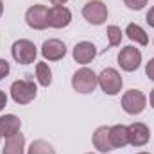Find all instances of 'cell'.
<instances>
[{"mask_svg":"<svg viewBox=\"0 0 154 154\" xmlns=\"http://www.w3.org/2000/svg\"><path fill=\"white\" fill-rule=\"evenodd\" d=\"M36 84L32 79H20L11 84V97L16 104H29L36 99Z\"/></svg>","mask_w":154,"mask_h":154,"instance_id":"obj_1","label":"cell"},{"mask_svg":"<svg viewBox=\"0 0 154 154\" xmlns=\"http://www.w3.org/2000/svg\"><path fill=\"white\" fill-rule=\"evenodd\" d=\"M99 84V75L90 68H81L72 77V88L77 93H91Z\"/></svg>","mask_w":154,"mask_h":154,"instance_id":"obj_2","label":"cell"},{"mask_svg":"<svg viewBox=\"0 0 154 154\" xmlns=\"http://www.w3.org/2000/svg\"><path fill=\"white\" fill-rule=\"evenodd\" d=\"M11 54H13V57H14L16 63H20V65H31V63L36 61L38 50H36V45L31 39H18V41L13 43Z\"/></svg>","mask_w":154,"mask_h":154,"instance_id":"obj_3","label":"cell"},{"mask_svg":"<svg viewBox=\"0 0 154 154\" xmlns=\"http://www.w3.org/2000/svg\"><path fill=\"white\" fill-rule=\"evenodd\" d=\"M82 16L91 25H102L108 20V7L100 0H91L82 7Z\"/></svg>","mask_w":154,"mask_h":154,"instance_id":"obj_4","label":"cell"},{"mask_svg":"<svg viewBox=\"0 0 154 154\" xmlns=\"http://www.w3.org/2000/svg\"><path fill=\"white\" fill-rule=\"evenodd\" d=\"M147 99L140 90H129L122 95V108L129 115H140L145 109Z\"/></svg>","mask_w":154,"mask_h":154,"instance_id":"obj_5","label":"cell"},{"mask_svg":"<svg viewBox=\"0 0 154 154\" xmlns=\"http://www.w3.org/2000/svg\"><path fill=\"white\" fill-rule=\"evenodd\" d=\"M122 84H124V81H122L120 74L116 72L115 68H104L100 72V75H99V86L102 88V91L106 95H116V93H120Z\"/></svg>","mask_w":154,"mask_h":154,"instance_id":"obj_6","label":"cell"},{"mask_svg":"<svg viewBox=\"0 0 154 154\" xmlns=\"http://www.w3.org/2000/svg\"><path fill=\"white\" fill-rule=\"evenodd\" d=\"M25 22L31 29H36V31L47 29L48 27V9L41 4L29 7L27 13H25Z\"/></svg>","mask_w":154,"mask_h":154,"instance_id":"obj_7","label":"cell"},{"mask_svg":"<svg viewBox=\"0 0 154 154\" xmlns=\"http://www.w3.org/2000/svg\"><path fill=\"white\" fill-rule=\"evenodd\" d=\"M142 63V52L134 47H124L118 54V65L125 72H134Z\"/></svg>","mask_w":154,"mask_h":154,"instance_id":"obj_8","label":"cell"},{"mask_svg":"<svg viewBox=\"0 0 154 154\" xmlns=\"http://www.w3.org/2000/svg\"><path fill=\"white\" fill-rule=\"evenodd\" d=\"M72 22V13L65 5H52L48 9V27L63 29Z\"/></svg>","mask_w":154,"mask_h":154,"instance_id":"obj_9","label":"cell"},{"mask_svg":"<svg viewBox=\"0 0 154 154\" xmlns=\"http://www.w3.org/2000/svg\"><path fill=\"white\" fill-rule=\"evenodd\" d=\"M127 138H129V143L133 147H142L151 140V131L145 124L134 122L127 127Z\"/></svg>","mask_w":154,"mask_h":154,"instance_id":"obj_10","label":"cell"},{"mask_svg":"<svg viewBox=\"0 0 154 154\" xmlns=\"http://www.w3.org/2000/svg\"><path fill=\"white\" fill-rule=\"evenodd\" d=\"M41 54H43V57L48 59V61H59V59L65 57L66 47H65V43H63L61 39H56V38L47 39V41L41 45Z\"/></svg>","mask_w":154,"mask_h":154,"instance_id":"obj_11","label":"cell"},{"mask_svg":"<svg viewBox=\"0 0 154 154\" xmlns=\"http://www.w3.org/2000/svg\"><path fill=\"white\" fill-rule=\"evenodd\" d=\"M97 56V48L91 41H79L74 47V59L81 65H88Z\"/></svg>","mask_w":154,"mask_h":154,"instance_id":"obj_12","label":"cell"},{"mask_svg":"<svg viewBox=\"0 0 154 154\" xmlns=\"http://www.w3.org/2000/svg\"><path fill=\"white\" fill-rule=\"evenodd\" d=\"M93 145L100 152H111L115 149L113 143H111V138H109V127L108 125H100V127L95 129V133H93Z\"/></svg>","mask_w":154,"mask_h":154,"instance_id":"obj_13","label":"cell"},{"mask_svg":"<svg viewBox=\"0 0 154 154\" xmlns=\"http://www.w3.org/2000/svg\"><path fill=\"white\" fill-rule=\"evenodd\" d=\"M22 122L16 115H4L0 116V138H9L16 133H20Z\"/></svg>","mask_w":154,"mask_h":154,"instance_id":"obj_14","label":"cell"},{"mask_svg":"<svg viewBox=\"0 0 154 154\" xmlns=\"http://www.w3.org/2000/svg\"><path fill=\"white\" fill-rule=\"evenodd\" d=\"M23 149H25V136L22 133H16L5 138L2 154H23Z\"/></svg>","mask_w":154,"mask_h":154,"instance_id":"obj_15","label":"cell"},{"mask_svg":"<svg viewBox=\"0 0 154 154\" xmlns=\"http://www.w3.org/2000/svg\"><path fill=\"white\" fill-rule=\"evenodd\" d=\"M109 138H111V143L115 149H122L129 143V138H127V127L122 125V124H116L113 127H109Z\"/></svg>","mask_w":154,"mask_h":154,"instance_id":"obj_16","label":"cell"},{"mask_svg":"<svg viewBox=\"0 0 154 154\" xmlns=\"http://www.w3.org/2000/svg\"><path fill=\"white\" fill-rule=\"evenodd\" d=\"M125 34H127V38L131 39V41H134V43H138V45H142V47H145V45L149 43L147 32H145L138 23H129V25L125 27Z\"/></svg>","mask_w":154,"mask_h":154,"instance_id":"obj_17","label":"cell"},{"mask_svg":"<svg viewBox=\"0 0 154 154\" xmlns=\"http://www.w3.org/2000/svg\"><path fill=\"white\" fill-rule=\"evenodd\" d=\"M36 79L41 86H48L52 82V72L47 63H36Z\"/></svg>","mask_w":154,"mask_h":154,"instance_id":"obj_18","label":"cell"},{"mask_svg":"<svg viewBox=\"0 0 154 154\" xmlns=\"http://www.w3.org/2000/svg\"><path fill=\"white\" fill-rule=\"evenodd\" d=\"M27 154H56V151H54V147L48 142H45V140H34L31 143Z\"/></svg>","mask_w":154,"mask_h":154,"instance_id":"obj_19","label":"cell"},{"mask_svg":"<svg viewBox=\"0 0 154 154\" xmlns=\"http://www.w3.org/2000/svg\"><path fill=\"white\" fill-rule=\"evenodd\" d=\"M106 34H108V39H109V47H118L120 45V41H122V31H120V27H116V25H109L108 29H106Z\"/></svg>","mask_w":154,"mask_h":154,"instance_id":"obj_20","label":"cell"},{"mask_svg":"<svg viewBox=\"0 0 154 154\" xmlns=\"http://www.w3.org/2000/svg\"><path fill=\"white\" fill-rule=\"evenodd\" d=\"M147 2H149V0H124V4H125L129 9H133V11L143 9V7L147 5Z\"/></svg>","mask_w":154,"mask_h":154,"instance_id":"obj_21","label":"cell"},{"mask_svg":"<svg viewBox=\"0 0 154 154\" xmlns=\"http://www.w3.org/2000/svg\"><path fill=\"white\" fill-rule=\"evenodd\" d=\"M9 63L5 61V59H0V81L4 79V77H7V74H9Z\"/></svg>","mask_w":154,"mask_h":154,"instance_id":"obj_22","label":"cell"},{"mask_svg":"<svg viewBox=\"0 0 154 154\" xmlns=\"http://www.w3.org/2000/svg\"><path fill=\"white\" fill-rule=\"evenodd\" d=\"M145 74H147L149 79H152L154 81V57L152 59H149V63L145 65Z\"/></svg>","mask_w":154,"mask_h":154,"instance_id":"obj_23","label":"cell"},{"mask_svg":"<svg viewBox=\"0 0 154 154\" xmlns=\"http://www.w3.org/2000/svg\"><path fill=\"white\" fill-rule=\"evenodd\" d=\"M147 23H149L151 27H154V7H151L149 13H147Z\"/></svg>","mask_w":154,"mask_h":154,"instance_id":"obj_24","label":"cell"},{"mask_svg":"<svg viewBox=\"0 0 154 154\" xmlns=\"http://www.w3.org/2000/svg\"><path fill=\"white\" fill-rule=\"evenodd\" d=\"M5 104H7V95H5V93L0 90V111L5 108Z\"/></svg>","mask_w":154,"mask_h":154,"instance_id":"obj_25","label":"cell"},{"mask_svg":"<svg viewBox=\"0 0 154 154\" xmlns=\"http://www.w3.org/2000/svg\"><path fill=\"white\" fill-rule=\"evenodd\" d=\"M50 2H52L54 5H65V4H66V0H50Z\"/></svg>","mask_w":154,"mask_h":154,"instance_id":"obj_26","label":"cell"},{"mask_svg":"<svg viewBox=\"0 0 154 154\" xmlns=\"http://www.w3.org/2000/svg\"><path fill=\"white\" fill-rule=\"evenodd\" d=\"M149 100H151V106L154 108V90L151 91V97H149Z\"/></svg>","mask_w":154,"mask_h":154,"instance_id":"obj_27","label":"cell"},{"mask_svg":"<svg viewBox=\"0 0 154 154\" xmlns=\"http://www.w3.org/2000/svg\"><path fill=\"white\" fill-rule=\"evenodd\" d=\"M2 13H4V4H2V0H0V16H2Z\"/></svg>","mask_w":154,"mask_h":154,"instance_id":"obj_28","label":"cell"},{"mask_svg":"<svg viewBox=\"0 0 154 154\" xmlns=\"http://www.w3.org/2000/svg\"><path fill=\"white\" fill-rule=\"evenodd\" d=\"M138 154H149V152H138Z\"/></svg>","mask_w":154,"mask_h":154,"instance_id":"obj_29","label":"cell"},{"mask_svg":"<svg viewBox=\"0 0 154 154\" xmlns=\"http://www.w3.org/2000/svg\"><path fill=\"white\" fill-rule=\"evenodd\" d=\"M88 154H93V152H88Z\"/></svg>","mask_w":154,"mask_h":154,"instance_id":"obj_30","label":"cell"}]
</instances>
